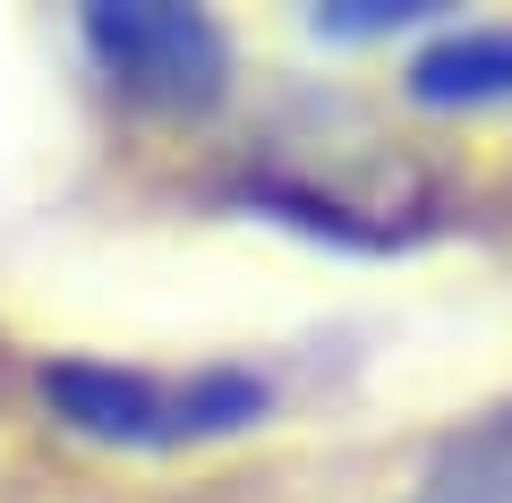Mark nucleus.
Instances as JSON below:
<instances>
[{
  "instance_id": "obj_1",
  "label": "nucleus",
  "mask_w": 512,
  "mask_h": 503,
  "mask_svg": "<svg viewBox=\"0 0 512 503\" xmlns=\"http://www.w3.org/2000/svg\"><path fill=\"white\" fill-rule=\"evenodd\" d=\"M43 410L86 444H128V452H180L239 435L274 410V384L248 367H197V376H163V367H111V359H52L35 376Z\"/></svg>"
},
{
  "instance_id": "obj_2",
  "label": "nucleus",
  "mask_w": 512,
  "mask_h": 503,
  "mask_svg": "<svg viewBox=\"0 0 512 503\" xmlns=\"http://www.w3.org/2000/svg\"><path fill=\"white\" fill-rule=\"evenodd\" d=\"M86 60L111 77V94L146 111H214L231 94V35H222L205 9H180V0H94L86 18Z\"/></svg>"
},
{
  "instance_id": "obj_3",
  "label": "nucleus",
  "mask_w": 512,
  "mask_h": 503,
  "mask_svg": "<svg viewBox=\"0 0 512 503\" xmlns=\"http://www.w3.org/2000/svg\"><path fill=\"white\" fill-rule=\"evenodd\" d=\"M410 103L427 111H495L512 103V26H436L419 60H410Z\"/></svg>"
},
{
  "instance_id": "obj_4",
  "label": "nucleus",
  "mask_w": 512,
  "mask_h": 503,
  "mask_svg": "<svg viewBox=\"0 0 512 503\" xmlns=\"http://www.w3.org/2000/svg\"><path fill=\"white\" fill-rule=\"evenodd\" d=\"M402 503H512V401L444 435Z\"/></svg>"
},
{
  "instance_id": "obj_5",
  "label": "nucleus",
  "mask_w": 512,
  "mask_h": 503,
  "mask_svg": "<svg viewBox=\"0 0 512 503\" xmlns=\"http://www.w3.org/2000/svg\"><path fill=\"white\" fill-rule=\"evenodd\" d=\"M444 0H333L316 9V35L325 43H376V35H410V26H436Z\"/></svg>"
}]
</instances>
